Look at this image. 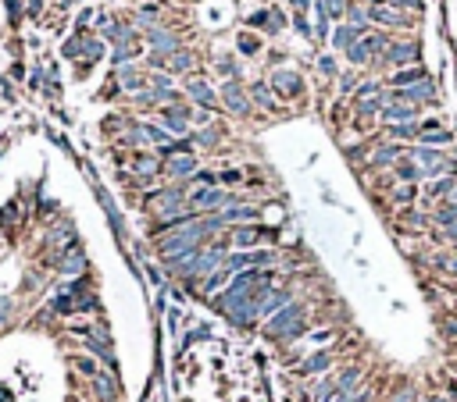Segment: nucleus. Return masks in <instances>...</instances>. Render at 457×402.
Returning <instances> with one entry per match:
<instances>
[{
  "label": "nucleus",
  "instance_id": "f257e3e1",
  "mask_svg": "<svg viewBox=\"0 0 457 402\" xmlns=\"http://www.w3.org/2000/svg\"><path fill=\"white\" fill-rule=\"evenodd\" d=\"M379 65H386V68H411V65H421V43H418V36H396V40L389 36V43H386Z\"/></svg>",
  "mask_w": 457,
  "mask_h": 402
},
{
  "label": "nucleus",
  "instance_id": "f03ea898",
  "mask_svg": "<svg viewBox=\"0 0 457 402\" xmlns=\"http://www.w3.org/2000/svg\"><path fill=\"white\" fill-rule=\"evenodd\" d=\"M272 338H283V342H293V338H300L304 331H308V320H304V306L300 303H290V306H283L272 320H268V327H265Z\"/></svg>",
  "mask_w": 457,
  "mask_h": 402
},
{
  "label": "nucleus",
  "instance_id": "7ed1b4c3",
  "mask_svg": "<svg viewBox=\"0 0 457 402\" xmlns=\"http://www.w3.org/2000/svg\"><path fill=\"white\" fill-rule=\"evenodd\" d=\"M386 100H400V104H414V107H439V86L436 79H421L414 86H404V89H386Z\"/></svg>",
  "mask_w": 457,
  "mask_h": 402
},
{
  "label": "nucleus",
  "instance_id": "20e7f679",
  "mask_svg": "<svg viewBox=\"0 0 457 402\" xmlns=\"http://www.w3.org/2000/svg\"><path fill=\"white\" fill-rule=\"evenodd\" d=\"M225 207H236V196L233 192H221V189H196L193 196H189V210L196 214V210H225Z\"/></svg>",
  "mask_w": 457,
  "mask_h": 402
},
{
  "label": "nucleus",
  "instance_id": "39448f33",
  "mask_svg": "<svg viewBox=\"0 0 457 402\" xmlns=\"http://www.w3.org/2000/svg\"><path fill=\"white\" fill-rule=\"evenodd\" d=\"M368 22L372 26H382V29H414V15H404L389 4H379V8H368Z\"/></svg>",
  "mask_w": 457,
  "mask_h": 402
},
{
  "label": "nucleus",
  "instance_id": "423d86ee",
  "mask_svg": "<svg viewBox=\"0 0 457 402\" xmlns=\"http://www.w3.org/2000/svg\"><path fill=\"white\" fill-rule=\"evenodd\" d=\"M382 125H407V121H421V107L414 104H400V100H386L379 111Z\"/></svg>",
  "mask_w": 457,
  "mask_h": 402
},
{
  "label": "nucleus",
  "instance_id": "0eeeda50",
  "mask_svg": "<svg viewBox=\"0 0 457 402\" xmlns=\"http://www.w3.org/2000/svg\"><path fill=\"white\" fill-rule=\"evenodd\" d=\"M404 153H407V146H396V143H379V146L372 150L368 164H372V171H393V164H396Z\"/></svg>",
  "mask_w": 457,
  "mask_h": 402
},
{
  "label": "nucleus",
  "instance_id": "6e6552de",
  "mask_svg": "<svg viewBox=\"0 0 457 402\" xmlns=\"http://www.w3.org/2000/svg\"><path fill=\"white\" fill-rule=\"evenodd\" d=\"M453 189H457V175H439V178L425 182V203H429V207L446 203V200L453 196Z\"/></svg>",
  "mask_w": 457,
  "mask_h": 402
},
{
  "label": "nucleus",
  "instance_id": "1a4fd4ad",
  "mask_svg": "<svg viewBox=\"0 0 457 402\" xmlns=\"http://www.w3.org/2000/svg\"><path fill=\"white\" fill-rule=\"evenodd\" d=\"M421 79H429V68H425V65H411V68H396V72L386 79V86H389V89H404V86H414V82H421Z\"/></svg>",
  "mask_w": 457,
  "mask_h": 402
},
{
  "label": "nucleus",
  "instance_id": "9d476101",
  "mask_svg": "<svg viewBox=\"0 0 457 402\" xmlns=\"http://www.w3.org/2000/svg\"><path fill=\"white\" fill-rule=\"evenodd\" d=\"M386 143L414 146V143H418V121H407V125H386Z\"/></svg>",
  "mask_w": 457,
  "mask_h": 402
},
{
  "label": "nucleus",
  "instance_id": "9b49d317",
  "mask_svg": "<svg viewBox=\"0 0 457 402\" xmlns=\"http://www.w3.org/2000/svg\"><path fill=\"white\" fill-rule=\"evenodd\" d=\"M393 175L404 182V185H421L425 182V175H421V168L411 161V157H400L396 164H393Z\"/></svg>",
  "mask_w": 457,
  "mask_h": 402
},
{
  "label": "nucleus",
  "instance_id": "f8f14e48",
  "mask_svg": "<svg viewBox=\"0 0 457 402\" xmlns=\"http://www.w3.org/2000/svg\"><path fill=\"white\" fill-rule=\"evenodd\" d=\"M221 100H225V107L233 111V114H247V107H251L247 97H243V89H240L236 82H225V86H221Z\"/></svg>",
  "mask_w": 457,
  "mask_h": 402
},
{
  "label": "nucleus",
  "instance_id": "ddd939ff",
  "mask_svg": "<svg viewBox=\"0 0 457 402\" xmlns=\"http://www.w3.org/2000/svg\"><path fill=\"white\" fill-rule=\"evenodd\" d=\"M272 82H275V89H279L283 97H300V93H304L300 75H297V72H290V68H286V72H275V79H272Z\"/></svg>",
  "mask_w": 457,
  "mask_h": 402
},
{
  "label": "nucleus",
  "instance_id": "4468645a",
  "mask_svg": "<svg viewBox=\"0 0 457 402\" xmlns=\"http://www.w3.org/2000/svg\"><path fill=\"white\" fill-rule=\"evenodd\" d=\"M329 366H332V352H329V349H318L315 356H308V359L300 363V374L311 377V374H325Z\"/></svg>",
  "mask_w": 457,
  "mask_h": 402
},
{
  "label": "nucleus",
  "instance_id": "2eb2a0df",
  "mask_svg": "<svg viewBox=\"0 0 457 402\" xmlns=\"http://www.w3.org/2000/svg\"><path fill=\"white\" fill-rule=\"evenodd\" d=\"M361 36H364V33H357L354 26H347V22H343V26H336V33H332V47L347 54V50H350V47H354Z\"/></svg>",
  "mask_w": 457,
  "mask_h": 402
},
{
  "label": "nucleus",
  "instance_id": "dca6fc26",
  "mask_svg": "<svg viewBox=\"0 0 457 402\" xmlns=\"http://www.w3.org/2000/svg\"><path fill=\"white\" fill-rule=\"evenodd\" d=\"M225 224H240V221H258V207H225L221 214H218Z\"/></svg>",
  "mask_w": 457,
  "mask_h": 402
},
{
  "label": "nucleus",
  "instance_id": "f3484780",
  "mask_svg": "<svg viewBox=\"0 0 457 402\" xmlns=\"http://www.w3.org/2000/svg\"><path fill=\"white\" fill-rule=\"evenodd\" d=\"M389 196H393V203H396V207H404V210H407V207H414V203H418L421 189H418V185H404V182H396Z\"/></svg>",
  "mask_w": 457,
  "mask_h": 402
},
{
  "label": "nucleus",
  "instance_id": "a211bd4d",
  "mask_svg": "<svg viewBox=\"0 0 457 402\" xmlns=\"http://www.w3.org/2000/svg\"><path fill=\"white\" fill-rule=\"evenodd\" d=\"M265 235H272V232H265V228H251V224H243V228H236L233 232V242L236 246H243V249H251V246H258Z\"/></svg>",
  "mask_w": 457,
  "mask_h": 402
},
{
  "label": "nucleus",
  "instance_id": "6ab92c4d",
  "mask_svg": "<svg viewBox=\"0 0 457 402\" xmlns=\"http://www.w3.org/2000/svg\"><path fill=\"white\" fill-rule=\"evenodd\" d=\"M400 221H404L411 232H425V228H432V221H429V210H414V207H407V210L400 214Z\"/></svg>",
  "mask_w": 457,
  "mask_h": 402
},
{
  "label": "nucleus",
  "instance_id": "aec40b11",
  "mask_svg": "<svg viewBox=\"0 0 457 402\" xmlns=\"http://www.w3.org/2000/svg\"><path fill=\"white\" fill-rule=\"evenodd\" d=\"M347 26H354L357 33H368V29H372L368 8H364V4H350V8H347Z\"/></svg>",
  "mask_w": 457,
  "mask_h": 402
},
{
  "label": "nucleus",
  "instance_id": "412c9836",
  "mask_svg": "<svg viewBox=\"0 0 457 402\" xmlns=\"http://www.w3.org/2000/svg\"><path fill=\"white\" fill-rule=\"evenodd\" d=\"M58 271H61V274H79V271H86V256H83L79 249H72V253L58 264Z\"/></svg>",
  "mask_w": 457,
  "mask_h": 402
},
{
  "label": "nucleus",
  "instance_id": "4be33fe9",
  "mask_svg": "<svg viewBox=\"0 0 457 402\" xmlns=\"http://www.w3.org/2000/svg\"><path fill=\"white\" fill-rule=\"evenodd\" d=\"M193 171H196V161H193V157L168 161V175H172V178H186V175H193Z\"/></svg>",
  "mask_w": 457,
  "mask_h": 402
},
{
  "label": "nucleus",
  "instance_id": "5701e85b",
  "mask_svg": "<svg viewBox=\"0 0 457 402\" xmlns=\"http://www.w3.org/2000/svg\"><path fill=\"white\" fill-rule=\"evenodd\" d=\"M386 4L396 8V11H404V15H414V18L425 11V0H386Z\"/></svg>",
  "mask_w": 457,
  "mask_h": 402
},
{
  "label": "nucleus",
  "instance_id": "b1692460",
  "mask_svg": "<svg viewBox=\"0 0 457 402\" xmlns=\"http://www.w3.org/2000/svg\"><path fill=\"white\" fill-rule=\"evenodd\" d=\"M189 97H193L196 104H204V107H207V104L214 100V93H211V86H207V82H200V79H193V82H189Z\"/></svg>",
  "mask_w": 457,
  "mask_h": 402
},
{
  "label": "nucleus",
  "instance_id": "393cba45",
  "mask_svg": "<svg viewBox=\"0 0 457 402\" xmlns=\"http://www.w3.org/2000/svg\"><path fill=\"white\" fill-rule=\"evenodd\" d=\"M347 61H350V65H357V68H364V65H372V54H368V50H364V43L357 40V43L347 50Z\"/></svg>",
  "mask_w": 457,
  "mask_h": 402
},
{
  "label": "nucleus",
  "instance_id": "a878e982",
  "mask_svg": "<svg viewBox=\"0 0 457 402\" xmlns=\"http://www.w3.org/2000/svg\"><path fill=\"white\" fill-rule=\"evenodd\" d=\"M150 43L157 47V50H172V54H179V43H175V36H168V33H150Z\"/></svg>",
  "mask_w": 457,
  "mask_h": 402
},
{
  "label": "nucleus",
  "instance_id": "bb28decb",
  "mask_svg": "<svg viewBox=\"0 0 457 402\" xmlns=\"http://www.w3.org/2000/svg\"><path fill=\"white\" fill-rule=\"evenodd\" d=\"M322 8H325V15L329 18H347V0H322Z\"/></svg>",
  "mask_w": 457,
  "mask_h": 402
},
{
  "label": "nucleus",
  "instance_id": "cd10ccee",
  "mask_svg": "<svg viewBox=\"0 0 457 402\" xmlns=\"http://www.w3.org/2000/svg\"><path fill=\"white\" fill-rule=\"evenodd\" d=\"M254 100H258L261 107H268V111H275V100H272V93H268V86H254Z\"/></svg>",
  "mask_w": 457,
  "mask_h": 402
},
{
  "label": "nucleus",
  "instance_id": "c85d7f7f",
  "mask_svg": "<svg viewBox=\"0 0 457 402\" xmlns=\"http://www.w3.org/2000/svg\"><path fill=\"white\" fill-rule=\"evenodd\" d=\"M189 68V54H175V58H168V72H186Z\"/></svg>",
  "mask_w": 457,
  "mask_h": 402
},
{
  "label": "nucleus",
  "instance_id": "c756f323",
  "mask_svg": "<svg viewBox=\"0 0 457 402\" xmlns=\"http://www.w3.org/2000/svg\"><path fill=\"white\" fill-rule=\"evenodd\" d=\"M393 402H418V391H414L411 384H404V388L393 395Z\"/></svg>",
  "mask_w": 457,
  "mask_h": 402
},
{
  "label": "nucleus",
  "instance_id": "7c9ffc66",
  "mask_svg": "<svg viewBox=\"0 0 457 402\" xmlns=\"http://www.w3.org/2000/svg\"><path fill=\"white\" fill-rule=\"evenodd\" d=\"M318 72H322V75H329V79H332V75H336V72H340V68H336V61H332V58H318Z\"/></svg>",
  "mask_w": 457,
  "mask_h": 402
},
{
  "label": "nucleus",
  "instance_id": "2f4dec72",
  "mask_svg": "<svg viewBox=\"0 0 457 402\" xmlns=\"http://www.w3.org/2000/svg\"><path fill=\"white\" fill-rule=\"evenodd\" d=\"M258 47H261V43H258L254 36H240V50H243V54H258Z\"/></svg>",
  "mask_w": 457,
  "mask_h": 402
},
{
  "label": "nucleus",
  "instance_id": "473e14b6",
  "mask_svg": "<svg viewBox=\"0 0 457 402\" xmlns=\"http://www.w3.org/2000/svg\"><path fill=\"white\" fill-rule=\"evenodd\" d=\"M186 150H189V143H164V146H161V153H164V157H172V153H186Z\"/></svg>",
  "mask_w": 457,
  "mask_h": 402
},
{
  "label": "nucleus",
  "instance_id": "72a5a7b5",
  "mask_svg": "<svg viewBox=\"0 0 457 402\" xmlns=\"http://www.w3.org/2000/svg\"><path fill=\"white\" fill-rule=\"evenodd\" d=\"M340 86H343V93H354V89H357V75H354V72H347V75L340 79Z\"/></svg>",
  "mask_w": 457,
  "mask_h": 402
},
{
  "label": "nucleus",
  "instance_id": "f704fd0d",
  "mask_svg": "<svg viewBox=\"0 0 457 402\" xmlns=\"http://www.w3.org/2000/svg\"><path fill=\"white\" fill-rule=\"evenodd\" d=\"M350 402H375V391H372V388H361V391L350 395Z\"/></svg>",
  "mask_w": 457,
  "mask_h": 402
},
{
  "label": "nucleus",
  "instance_id": "c9c22d12",
  "mask_svg": "<svg viewBox=\"0 0 457 402\" xmlns=\"http://www.w3.org/2000/svg\"><path fill=\"white\" fill-rule=\"evenodd\" d=\"M122 82H125L129 89H143V82H140V75H136V72H125V75H122Z\"/></svg>",
  "mask_w": 457,
  "mask_h": 402
},
{
  "label": "nucleus",
  "instance_id": "e433bc0d",
  "mask_svg": "<svg viewBox=\"0 0 457 402\" xmlns=\"http://www.w3.org/2000/svg\"><path fill=\"white\" fill-rule=\"evenodd\" d=\"M8 313H11V299H0V327L8 324Z\"/></svg>",
  "mask_w": 457,
  "mask_h": 402
},
{
  "label": "nucleus",
  "instance_id": "4c0bfd02",
  "mask_svg": "<svg viewBox=\"0 0 457 402\" xmlns=\"http://www.w3.org/2000/svg\"><path fill=\"white\" fill-rule=\"evenodd\" d=\"M79 370L90 374V377H97V363H93V359H79Z\"/></svg>",
  "mask_w": 457,
  "mask_h": 402
},
{
  "label": "nucleus",
  "instance_id": "58836bf2",
  "mask_svg": "<svg viewBox=\"0 0 457 402\" xmlns=\"http://www.w3.org/2000/svg\"><path fill=\"white\" fill-rule=\"evenodd\" d=\"M218 178H221V182H225V185H228V182H240V171H236V168H233V171H221V175H218Z\"/></svg>",
  "mask_w": 457,
  "mask_h": 402
},
{
  "label": "nucleus",
  "instance_id": "ea45409f",
  "mask_svg": "<svg viewBox=\"0 0 457 402\" xmlns=\"http://www.w3.org/2000/svg\"><path fill=\"white\" fill-rule=\"evenodd\" d=\"M421 402H457V398H450V395H439V391H436V395H425Z\"/></svg>",
  "mask_w": 457,
  "mask_h": 402
},
{
  "label": "nucleus",
  "instance_id": "a19ab883",
  "mask_svg": "<svg viewBox=\"0 0 457 402\" xmlns=\"http://www.w3.org/2000/svg\"><path fill=\"white\" fill-rule=\"evenodd\" d=\"M218 72H225V75H236V65H233V61H218Z\"/></svg>",
  "mask_w": 457,
  "mask_h": 402
},
{
  "label": "nucleus",
  "instance_id": "79ce46f5",
  "mask_svg": "<svg viewBox=\"0 0 457 402\" xmlns=\"http://www.w3.org/2000/svg\"><path fill=\"white\" fill-rule=\"evenodd\" d=\"M379 4H386V0H364V8H379Z\"/></svg>",
  "mask_w": 457,
  "mask_h": 402
},
{
  "label": "nucleus",
  "instance_id": "37998d69",
  "mask_svg": "<svg viewBox=\"0 0 457 402\" xmlns=\"http://www.w3.org/2000/svg\"><path fill=\"white\" fill-rule=\"evenodd\" d=\"M0 402H11V391H0Z\"/></svg>",
  "mask_w": 457,
  "mask_h": 402
}]
</instances>
